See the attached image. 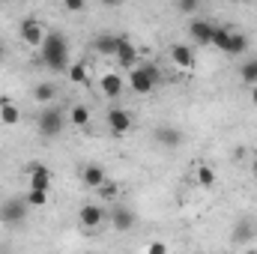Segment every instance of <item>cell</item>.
<instances>
[{"label":"cell","mask_w":257,"mask_h":254,"mask_svg":"<svg viewBox=\"0 0 257 254\" xmlns=\"http://www.w3.org/2000/svg\"><path fill=\"white\" fill-rule=\"evenodd\" d=\"M105 218H108V212H105V206H99V203H84V206L78 209V224H81L84 230H99V227L105 224Z\"/></svg>","instance_id":"obj_9"},{"label":"cell","mask_w":257,"mask_h":254,"mask_svg":"<svg viewBox=\"0 0 257 254\" xmlns=\"http://www.w3.org/2000/svg\"><path fill=\"white\" fill-rule=\"evenodd\" d=\"M60 6H63L66 12H84L87 9V0H60Z\"/></svg>","instance_id":"obj_27"},{"label":"cell","mask_w":257,"mask_h":254,"mask_svg":"<svg viewBox=\"0 0 257 254\" xmlns=\"http://www.w3.org/2000/svg\"><path fill=\"white\" fill-rule=\"evenodd\" d=\"M105 123H108V132H111L114 138H123V135H128V132H132V114H128L126 108L114 105V108H108Z\"/></svg>","instance_id":"obj_7"},{"label":"cell","mask_w":257,"mask_h":254,"mask_svg":"<svg viewBox=\"0 0 257 254\" xmlns=\"http://www.w3.org/2000/svg\"><path fill=\"white\" fill-rule=\"evenodd\" d=\"M239 78H242L248 87H254L257 84V57H251V60H245V63L239 66Z\"/></svg>","instance_id":"obj_23"},{"label":"cell","mask_w":257,"mask_h":254,"mask_svg":"<svg viewBox=\"0 0 257 254\" xmlns=\"http://www.w3.org/2000/svg\"><path fill=\"white\" fill-rule=\"evenodd\" d=\"M0 123L3 126H18L21 123V108L12 99H0Z\"/></svg>","instance_id":"obj_18"},{"label":"cell","mask_w":257,"mask_h":254,"mask_svg":"<svg viewBox=\"0 0 257 254\" xmlns=\"http://www.w3.org/2000/svg\"><path fill=\"white\" fill-rule=\"evenodd\" d=\"M66 114H69V123H72V126H78V129L90 123V108H87V105H72Z\"/></svg>","instance_id":"obj_22"},{"label":"cell","mask_w":257,"mask_h":254,"mask_svg":"<svg viewBox=\"0 0 257 254\" xmlns=\"http://www.w3.org/2000/svg\"><path fill=\"white\" fill-rule=\"evenodd\" d=\"M117 42H120V36H114V33H99V36L93 39V51H96L99 57H105V60H114Z\"/></svg>","instance_id":"obj_15"},{"label":"cell","mask_w":257,"mask_h":254,"mask_svg":"<svg viewBox=\"0 0 257 254\" xmlns=\"http://www.w3.org/2000/svg\"><path fill=\"white\" fill-rule=\"evenodd\" d=\"M33 102H39V105H51V102H57V87H54L51 81L36 84V87H33Z\"/></svg>","instance_id":"obj_19"},{"label":"cell","mask_w":257,"mask_h":254,"mask_svg":"<svg viewBox=\"0 0 257 254\" xmlns=\"http://www.w3.org/2000/svg\"><path fill=\"white\" fill-rule=\"evenodd\" d=\"M159 84H162V75H159V66L156 63H135L128 69L126 87L135 96H150Z\"/></svg>","instance_id":"obj_2"},{"label":"cell","mask_w":257,"mask_h":254,"mask_svg":"<svg viewBox=\"0 0 257 254\" xmlns=\"http://www.w3.org/2000/svg\"><path fill=\"white\" fill-rule=\"evenodd\" d=\"M147 251H150V254H168L171 248H168V242H150V245H147Z\"/></svg>","instance_id":"obj_28"},{"label":"cell","mask_w":257,"mask_h":254,"mask_svg":"<svg viewBox=\"0 0 257 254\" xmlns=\"http://www.w3.org/2000/svg\"><path fill=\"white\" fill-rule=\"evenodd\" d=\"M99 3H102V6H120L123 0H99Z\"/></svg>","instance_id":"obj_30"},{"label":"cell","mask_w":257,"mask_h":254,"mask_svg":"<svg viewBox=\"0 0 257 254\" xmlns=\"http://www.w3.org/2000/svg\"><path fill=\"white\" fill-rule=\"evenodd\" d=\"M0 57H3V48H0Z\"/></svg>","instance_id":"obj_33"},{"label":"cell","mask_w":257,"mask_h":254,"mask_svg":"<svg viewBox=\"0 0 257 254\" xmlns=\"http://www.w3.org/2000/svg\"><path fill=\"white\" fill-rule=\"evenodd\" d=\"M189 36H192L194 45H212V36H215V24L209 18H200L194 15L189 21Z\"/></svg>","instance_id":"obj_10"},{"label":"cell","mask_w":257,"mask_h":254,"mask_svg":"<svg viewBox=\"0 0 257 254\" xmlns=\"http://www.w3.org/2000/svg\"><path fill=\"white\" fill-rule=\"evenodd\" d=\"M171 60H174L177 69L192 72L194 69V48L192 45H183V42H174V45H171Z\"/></svg>","instance_id":"obj_12"},{"label":"cell","mask_w":257,"mask_h":254,"mask_svg":"<svg viewBox=\"0 0 257 254\" xmlns=\"http://www.w3.org/2000/svg\"><path fill=\"white\" fill-rule=\"evenodd\" d=\"M153 138H156L162 147H180V144H183V132L177 126H159Z\"/></svg>","instance_id":"obj_17"},{"label":"cell","mask_w":257,"mask_h":254,"mask_svg":"<svg viewBox=\"0 0 257 254\" xmlns=\"http://www.w3.org/2000/svg\"><path fill=\"white\" fill-rule=\"evenodd\" d=\"M248 99H251V105H254V108H257V84H254V87H251V96H248Z\"/></svg>","instance_id":"obj_31"},{"label":"cell","mask_w":257,"mask_h":254,"mask_svg":"<svg viewBox=\"0 0 257 254\" xmlns=\"http://www.w3.org/2000/svg\"><path fill=\"white\" fill-rule=\"evenodd\" d=\"M27 203H30L33 209L48 206V191H45V189H30V191H27Z\"/></svg>","instance_id":"obj_25"},{"label":"cell","mask_w":257,"mask_h":254,"mask_svg":"<svg viewBox=\"0 0 257 254\" xmlns=\"http://www.w3.org/2000/svg\"><path fill=\"white\" fill-rule=\"evenodd\" d=\"M99 90H102L105 99H120L123 90H126V78L120 72H114V69H105L99 75Z\"/></svg>","instance_id":"obj_8"},{"label":"cell","mask_w":257,"mask_h":254,"mask_svg":"<svg viewBox=\"0 0 257 254\" xmlns=\"http://www.w3.org/2000/svg\"><path fill=\"white\" fill-rule=\"evenodd\" d=\"M251 174H254V177H257V150H254V153H251Z\"/></svg>","instance_id":"obj_29"},{"label":"cell","mask_w":257,"mask_h":254,"mask_svg":"<svg viewBox=\"0 0 257 254\" xmlns=\"http://www.w3.org/2000/svg\"><path fill=\"white\" fill-rule=\"evenodd\" d=\"M174 6H177V12H183V15H194V12L200 9V0H174Z\"/></svg>","instance_id":"obj_26"},{"label":"cell","mask_w":257,"mask_h":254,"mask_svg":"<svg viewBox=\"0 0 257 254\" xmlns=\"http://www.w3.org/2000/svg\"><path fill=\"white\" fill-rule=\"evenodd\" d=\"M96 191L102 194V200H105V203H114V200H117V194H120V183H114V180H105V183H102Z\"/></svg>","instance_id":"obj_24"},{"label":"cell","mask_w":257,"mask_h":254,"mask_svg":"<svg viewBox=\"0 0 257 254\" xmlns=\"http://www.w3.org/2000/svg\"><path fill=\"white\" fill-rule=\"evenodd\" d=\"M105 180H108L105 168H99V165H84V168H81V183H84L87 189H99Z\"/></svg>","instance_id":"obj_16"},{"label":"cell","mask_w":257,"mask_h":254,"mask_svg":"<svg viewBox=\"0 0 257 254\" xmlns=\"http://www.w3.org/2000/svg\"><path fill=\"white\" fill-rule=\"evenodd\" d=\"M114 60L123 66V69H132L135 63H141L138 60V48H135V42L128 39V36H120V42H117V54H114Z\"/></svg>","instance_id":"obj_13"},{"label":"cell","mask_w":257,"mask_h":254,"mask_svg":"<svg viewBox=\"0 0 257 254\" xmlns=\"http://www.w3.org/2000/svg\"><path fill=\"white\" fill-rule=\"evenodd\" d=\"M45 33H48V30H45V27H42V21H39V18H33V15H27V18L18 24V39H21L27 48H33V51L42 45Z\"/></svg>","instance_id":"obj_6"},{"label":"cell","mask_w":257,"mask_h":254,"mask_svg":"<svg viewBox=\"0 0 257 254\" xmlns=\"http://www.w3.org/2000/svg\"><path fill=\"white\" fill-rule=\"evenodd\" d=\"M0 3H12V0H0Z\"/></svg>","instance_id":"obj_32"},{"label":"cell","mask_w":257,"mask_h":254,"mask_svg":"<svg viewBox=\"0 0 257 254\" xmlns=\"http://www.w3.org/2000/svg\"><path fill=\"white\" fill-rule=\"evenodd\" d=\"M66 75H69V81H72V84H81V87H87V84H90V66H87V63H69Z\"/></svg>","instance_id":"obj_21"},{"label":"cell","mask_w":257,"mask_h":254,"mask_svg":"<svg viewBox=\"0 0 257 254\" xmlns=\"http://www.w3.org/2000/svg\"><path fill=\"white\" fill-rule=\"evenodd\" d=\"M108 221H111V227H114L117 233H126V230L135 227V212H132L128 206H111Z\"/></svg>","instance_id":"obj_11"},{"label":"cell","mask_w":257,"mask_h":254,"mask_svg":"<svg viewBox=\"0 0 257 254\" xmlns=\"http://www.w3.org/2000/svg\"><path fill=\"white\" fill-rule=\"evenodd\" d=\"M27 212H30L27 197H9V200L0 203V221H3L6 227H18V224H24Z\"/></svg>","instance_id":"obj_5"},{"label":"cell","mask_w":257,"mask_h":254,"mask_svg":"<svg viewBox=\"0 0 257 254\" xmlns=\"http://www.w3.org/2000/svg\"><path fill=\"white\" fill-rule=\"evenodd\" d=\"M36 51H39V60L48 69H54V72H66L69 63H72V57H69V39H66L63 33H57V30H48L45 39H42V45Z\"/></svg>","instance_id":"obj_1"},{"label":"cell","mask_w":257,"mask_h":254,"mask_svg":"<svg viewBox=\"0 0 257 254\" xmlns=\"http://www.w3.org/2000/svg\"><path fill=\"white\" fill-rule=\"evenodd\" d=\"M194 183H197L200 189H212V186L218 183V177H215V171H212L209 165H197V168H194Z\"/></svg>","instance_id":"obj_20"},{"label":"cell","mask_w":257,"mask_h":254,"mask_svg":"<svg viewBox=\"0 0 257 254\" xmlns=\"http://www.w3.org/2000/svg\"><path fill=\"white\" fill-rule=\"evenodd\" d=\"M27 180H30V189H45V191H51V183H54V177L45 165H27Z\"/></svg>","instance_id":"obj_14"},{"label":"cell","mask_w":257,"mask_h":254,"mask_svg":"<svg viewBox=\"0 0 257 254\" xmlns=\"http://www.w3.org/2000/svg\"><path fill=\"white\" fill-rule=\"evenodd\" d=\"M66 120H69V114H66L60 105H54V102L45 105V108L39 111V117H36L39 135H42V138H57V135H63Z\"/></svg>","instance_id":"obj_4"},{"label":"cell","mask_w":257,"mask_h":254,"mask_svg":"<svg viewBox=\"0 0 257 254\" xmlns=\"http://www.w3.org/2000/svg\"><path fill=\"white\" fill-rule=\"evenodd\" d=\"M212 48H218L227 57H242L248 51V36L239 33V30H233V27H215Z\"/></svg>","instance_id":"obj_3"}]
</instances>
